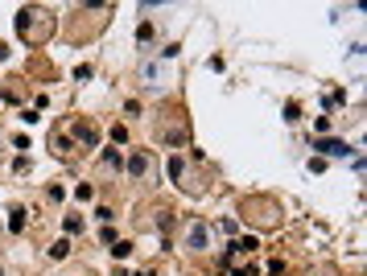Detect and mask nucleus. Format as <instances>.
Listing matches in <instances>:
<instances>
[{
	"label": "nucleus",
	"mask_w": 367,
	"mask_h": 276,
	"mask_svg": "<svg viewBox=\"0 0 367 276\" xmlns=\"http://www.w3.org/2000/svg\"><path fill=\"white\" fill-rule=\"evenodd\" d=\"M256 248H260V239H256V235H243V239H235L231 248H227V264H231L235 256H252Z\"/></svg>",
	"instance_id": "nucleus-1"
},
{
	"label": "nucleus",
	"mask_w": 367,
	"mask_h": 276,
	"mask_svg": "<svg viewBox=\"0 0 367 276\" xmlns=\"http://www.w3.org/2000/svg\"><path fill=\"white\" fill-rule=\"evenodd\" d=\"M314 152H322V157H347L355 148H347V140H314Z\"/></svg>",
	"instance_id": "nucleus-2"
},
{
	"label": "nucleus",
	"mask_w": 367,
	"mask_h": 276,
	"mask_svg": "<svg viewBox=\"0 0 367 276\" xmlns=\"http://www.w3.org/2000/svg\"><path fill=\"white\" fill-rule=\"evenodd\" d=\"M128 173H132V177H144V173H149V152H144V148H136L132 157H128Z\"/></svg>",
	"instance_id": "nucleus-3"
},
{
	"label": "nucleus",
	"mask_w": 367,
	"mask_h": 276,
	"mask_svg": "<svg viewBox=\"0 0 367 276\" xmlns=\"http://www.w3.org/2000/svg\"><path fill=\"white\" fill-rule=\"evenodd\" d=\"M186 248H194V252H202V248H206V223H194V227H190Z\"/></svg>",
	"instance_id": "nucleus-4"
},
{
	"label": "nucleus",
	"mask_w": 367,
	"mask_h": 276,
	"mask_svg": "<svg viewBox=\"0 0 367 276\" xmlns=\"http://www.w3.org/2000/svg\"><path fill=\"white\" fill-rule=\"evenodd\" d=\"M21 227H25V210L13 206V210H9V231H21Z\"/></svg>",
	"instance_id": "nucleus-5"
},
{
	"label": "nucleus",
	"mask_w": 367,
	"mask_h": 276,
	"mask_svg": "<svg viewBox=\"0 0 367 276\" xmlns=\"http://www.w3.org/2000/svg\"><path fill=\"white\" fill-rule=\"evenodd\" d=\"M112 256H116V260H128V256H132V243L116 239V243H112Z\"/></svg>",
	"instance_id": "nucleus-6"
},
{
	"label": "nucleus",
	"mask_w": 367,
	"mask_h": 276,
	"mask_svg": "<svg viewBox=\"0 0 367 276\" xmlns=\"http://www.w3.org/2000/svg\"><path fill=\"white\" fill-rule=\"evenodd\" d=\"M66 256H70V243H66V239H58L54 248H50V260H66Z\"/></svg>",
	"instance_id": "nucleus-7"
},
{
	"label": "nucleus",
	"mask_w": 367,
	"mask_h": 276,
	"mask_svg": "<svg viewBox=\"0 0 367 276\" xmlns=\"http://www.w3.org/2000/svg\"><path fill=\"white\" fill-rule=\"evenodd\" d=\"M165 173H169V181H181V157H169Z\"/></svg>",
	"instance_id": "nucleus-8"
},
{
	"label": "nucleus",
	"mask_w": 367,
	"mask_h": 276,
	"mask_svg": "<svg viewBox=\"0 0 367 276\" xmlns=\"http://www.w3.org/2000/svg\"><path fill=\"white\" fill-rule=\"evenodd\" d=\"M62 227H66V235H79V231H83V219H79V214H66Z\"/></svg>",
	"instance_id": "nucleus-9"
},
{
	"label": "nucleus",
	"mask_w": 367,
	"mask_h": 276,
	"mask_svg": "<svg viewBox=\"0 0 367 276\" xmlns=\"http://www.w3.org/2000/svg\"><path fill=\"white\" fill-rule=\"evenodd\" d=\"M136 42H153V25H149V21L136 25Z\"/></svg>",
	"instance_id": "nucleus-10"
},
{
	"label": "nucleus",
	"mask_w": 367,
	"mask_h": 276,
	"mask_svg": "<svg viewBox=\"0 0 367 276\" xmlns=\"http://www.w3.org/2000/svg\"><path fill=\"white\" fill-rule=\"evenodd\" d=\"M103 165H116V169H120V152H116V148H103Z\"/></svg>",
	"instance_id": "nucleus-11"
},
{
	"label": "nucleus",
	"mask_w": 367,
	"mask_h": 276,
	"mask_svg": "<svg viewBox=\"0 0 367 276\" xmlns=\"http://www.w3.org/2000/svg\"><path fill=\"white\" fill-rule=\"evenodd\" d=\"M285 120H289V124H293V120H301V107H297V103H285Z\"/></svg>",
	"instance_id": "nucleus-12"
}]
</instances>
